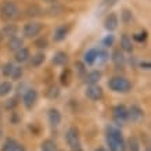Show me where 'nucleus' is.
Here are the masks:
<instances>
[{
  "mask_svg": "<svg viewBox=\"0 0 151 151\" xmlns=\"http://www.w3.org/2000/svg\"><path fill=\"white\" fill-rule=\"evenodd\" d=\"M94 151H107V150H105V148H103V147H99V148H96Z\"/></svg>",
  "mask_w": 151,
  "mask_h": 151,
  "instance_id": "41",
  "label": "nucleus"
},
{
  "mask_svg": "<svg viewBox=\"0 0 151 151\" xmlns=\"http://www.w3.org/2000/svg\"><path fill=\"white\" fill-rule=\"evenodd\" d=\"M65 139H67V143L72 151H83L82 146H81V134H79L78 128H75V126L69 128L67 130Z\"/></svg>",
  "mask_w": 151,
  "mask_h": 151,
  "instance_id": "4",
  "label": "nucleus"
},
{
  "mask_svg": "<svg viewBox=\"0 0 151 151\" xmlns=\"http://www.w3.org/2000/svg\"><path fill=\"white\" fill-rule=\"evenodd\" d=\"M129 150L130 151H140V143L136 137L129 139Z\"/></svg>",
  "mask_w": 151,
  "mask_h": 151,
  "instance_id": "32",
  "label": "nucleus"
},
{
  "mask_svg": "<svg viewBox=\"0 0 151 151\" xmlns=\"http://www.w3.org/2000/svg\"><path fill=\"white\" fill-rule=\"evenodd\" d=\"M47 118H49V124L51 126H58L61 124V114L57 108H51L49 110V114H47Z\"/></svg>",
  "mask_w": 151,
  "mask_h": 151,
  "instance_id": "20",
  "label": "nucleus"
},
{
  "mask_svg": "<svg viewBox=\"0 0 151 151\" xmlns=\"http://www.w3.org/2000/svg\"><path fill=\"white\" fill-rule=\"evenodd\" d=\"M146 151H150V148H148V147H147V148H146Z\"/></svg>",
  "mask_w": 151,
  "mask_h": 151,
  "instance_id": "42",
  "label": "nucleus"
},
{
  "mask_svg": "<svg viewBox=\"0 0 151 151\" xmlns=\"http://www.w3.org/2000/svg\"><path fill=\"white\" fill-rule=\"evenodd\" d=\"M42 29H43V24L37 22V21H29V22H27L24 25L22 33L25 37L32 39V37H36L40 35Z\"/></svg>",
  "mask_w": 151,
  "mask_h": 151,
  "instance_id": "5",
  "label": "nucleus"
},
{
  "mask_svg": "<svg viewBox=\"0 0 151 151\" xmlns=\"http://www.w3.org/2000/svg\"><path fill=\"white\" fill-rule=\"evenodd\" d=\"M45 3H49V4H54V3H57V0H43Z\"/></svg>",
  "mask_w": 151,
  "mask_h": 151,
  "instance_id": "40",
  "label": "nucleus"
},
{
  "mask_svg": "<svg viewBox=\"0 0 151 151\" xmlns=\"http://www.w3.org/2000/svg\"><path fill=\"white\" fill-rule=\"evenodd\" d=\"M57 151H63V150H57Z\"/></svg>",
  "mask_w": 151,
  "mask_h": 151,
  "instance_id": "45",
  "label": "nucleus"
},
{
  "mask_svg": "<svg viewBox=\"0 0 151 151\" xmlns=\"http://www.w3.org/2000/svg\"><path fill=\"white\" fill-rule=\"evenodd\" d=\"M13 90V85L9 81H4V82H0V97H4L7 94H10Z\"/></svg>",
  "mask_w": 151,
  "mask_h": 151,
  "instance_id": "25",
  "label": "nucleus"
},
{
  "mask_svg": "<svg viewBox=\"0 0 151 151\" xmlns=\"http://www.w3.org/2000/svg\"><path fill=\"white\" fill-rule=\"evenodd\" d=\"M108 87L115 93H129L132 90V82L125 76H112L108 81Z\"/></svg>",
  "mask_w": 151,
  "mask_h": 151,
  "instance_id": "2",
  "label": "nucleus"
},
{
  "mask_svg": "<svg viewBox=\"0 0 151 151\" xmlns=\"http://www.w3.org/2000/svg\"><path fill=\"white\" fill-rule=\"evenodd\" d=\"M112 118H114L115 124L122 126L125 122H128V108L124 104L115 105L112 110Z\"/></svg>",
  "mask_w": 151,
  "mask_h": 151,
  "instance_id": "6",
  "label": "nucleus"
},
{
  "mask_svg": "<svg viewBox=\"0 0 151 151\" xmlns=\"http://www.w3.org/2000/svg\"><path fill=\"white\" fill-rule=\"evenodd\" d=\"M69 31H71V27H69V25H60V27H57L54 31V35H53L54 42L65 40L67 36L69 35Z\"/></svg>",
  "mask_w": 151,
  "mask_h": 151,
  "instance_id": "11",
  "label": "nucleus"
},
{
  "mask_svg": "<svg viewBox=\"0 0 151 151\" xmlns=\"http://www.w3.org/2000/svg\"><path fill=\"white\" fill-rule=\"evenodd\" d=\"M105 140L107 144L110 147L111 151H125L126 150V144H125L122 132L115 126H108L107 132H105Z\"/></svg>",
  "mask_w": 151,
  "mask_h": 151,
  "instance_id": "1",
  "label": "nucleus"
},
{
  "mask_svg": "<svg viewBox=\"0 0 151 151\" xmlns=\"http://www.w3.org/2000/svg\"><path fill=\"white\" fill-rule=\"evenodd\" d=\"M71 79H72V72H71V69L69 68H65L61 75H60V83L63 85V86H68L69 83H71Z\"/></svg>",
  "mask_w": 151,
  "mask_h": 151,
  "instance_id": "23",
  "label": "nucleus"
},
{
  "mask_svg": "<svg viewBox=\"0 0 151 151\" xmlns=\"http://www.w3.org/2000/svg\"><path fill=\"white\" fill-rule=\"evenodd\" d=\"M101 72L100 71H97V69H93L90 72L86 73V76H85V82L89 85V86H92V85H97V83L100 82L101 79Z\"/></svg>",
  "mask_w": 151,
  "mask_h": 151,
  "instance_id": "17",
  "label": "nucleus"
},
{
  "mask_svg": "<svg viewBox=\"0 0 151 151\" xmlns=\"http://www.w3.org/2000/svg\"><path fill=\"white\" fill-rule=\"evenodd\" d=\"M119 25V18L115 13H110L104 18V28L108 32H114Z\"/></svg>",
  "mask_w": 151,
  "mask_h": 151,
  "instance_id": "10",
  "label": "nucleus"
},
{
  "mask_svg": "<svg viewBox=\"0 0 151 151\" xmlns=\"http://www.w3.org/2000/svg\"><path fill=\"white\" fill-rule=\"evenodd\" d=\"M14 67H15V65H14L11 61L6 63V64L1 67V75H3V76H6V78H10V76H11V73H13Z\"/></svg>",
  "mask_w": 151,
  "mask_h": 151,
  "instance_id": "28",
  "label": "nucleus"
},
{
  "mask_svg": "<svg viewBox=\"0 0 151 151\" xmlns=\"http://www.w3.org/2000/svg\"><path fill=\"white\" fill-rule=\"evenodd\" d=\"M42 10L40 7H37V6H32V7H29L28 9V15H32V17H35V15H40Z\"/></svg>",
  "mask_w": 151,
  "mask_h": 151,
  "instance_id": "36",
  "label": "nucleus"
},
{
  "mask_svg": "<svg viewBox=\"0 0 151 151\" xmlns=\"http://www.w3.org/2000/svg\"><path fill=\"white\" fill-rule=\"evenodd\" d=\"M19 10H18V6L14 3L13 0H6L0 4V17L3 21H13L17 15H18Z\"/></svg>",
  "mask_w": 151,
  "mask_h": 151,
  "instance_id": "3",
  "label": "nucleus"
},
{
  "mask_svg": "<svg viewBox=\"0 0 151 151\" xmlns=\"http://www.w3.org/2000/svg\"><path fill=\"white\" fill-rule=\"evenodd\" d=\"M24 46V39L19 36H14V37H10L9 42H7V49L10 51H18L19 49H22Z\"/></svg>",
  "mask_w": 151,
  "mask_h": 151,
  "instance_id": "15",
  "label": "nucleus"
},
{
  "mask_svg": "<svg viewBox=\"0 0 151 151\" xmlns=\"http://www.w3.org/2000/svg\"><path fill=\"white\" fill-rule=\"evenodd\" d=\"M132 18H133V14H132V11L129 9H124L122 10V13H121V19H122V22H125V24H129L130 21H132Z\"/></svg>",
  "mask_w": 151,
  "mask_h": 151,
  "instance_id": "30",
  "label": "nucleus"
},
{
  "mask_svg": "<svg viewBox=\"0 0 151 151\" xmlns=\"http://www.w3.org/2000/svg\"><path fill=\"white\" fill-rule=\"evenodd\" d=\"M67 63H68V54L63 50L55 51L54 55H53V64L57 65V67H64Z\"/></svg>",
  "mask_w": 151,
  "mask_h": 151,
  "instance_id": "16",
  "label": "nucleus"
},
{
  "mask_svg": "<svg viewBox=\"0 0 151 151\" xmlns=\"http://www.w3.org/2000/svg\"><path fill=\"white\" fill-rule=\"evenodd\" d=\"M0 134H1V126H0Z\"/></svg>",
  "mask_w": 151,
  "mask_h": 151,
  "instance_id": "43",
  "label": "nucleus"
},
{
  "mask_svg": "<svg viewBox=\"0 0 151 151\" xmlns=\"http://www.w3.org/2000/svg\"><path fill=\"white\" fill-rule=\"evenodd\" d=\"M144 116V111L137 107V105H132L130 108H128V121H133V122H137Z\"/></svg>",
  "mask_w": 151,
  "mask_h": 151,
  "instance_id": "14",
  "label": "nucleus"
},
{
  "mask_svg": "<svg viewBox=\"0 0 151 151\" xmlns=\"http://www.w3.org/2000/svg\"><path fill=\"white\" fill-rule=\"evenodd\" d=\"M73 67H75V72H76V75H78L79 78H85L86 76L87 68H86V65L83 64V61H76L73 64Z\"/></svg>",
  "mask_w": 151,
  "mask_h": 151,
  "instance_id": "24",
  "label": "nucleus"
},
{
  "mask_svg": "<svg viewBox=\"0 0 151 151\" xmlns=\"http://www.w3.org/2000/svg\"><path fill=\"white\" fill-rule=\"evenodd\" d=\"M58 96H60V87L55 86V85H51V86H49V89L46 90V97H47V99L54 100V99H57Z\"/></svg>",
  "mask_w": 151,
  "mask_h": 151,
  "instance_id": "27",
  "label": "nucleus"
},
{
  "mask_svg": "<svg viewBox=\"0 0 151 151\" xmlns=\"http://www.w3.org/2000/svg\"><path fill=\"white\" fill-rule=\"evenodd\" d=\"M114 40H115V37H114V35H107V36L103 39V46L104 47H111L112 45H114Z\"/></svg>",
  "mask_w": 151,
  "mask_h": 151,
  "instance_id": "35",
  "label": "nucleus"
},
{
  "mask_svg": "<svg viewBox=\"0 0 151 151\" xmlns=\"http://www.w3.org/2000/svg\"><path fill=\"white\" fill-rule=\"evenodd\" d=\"M14 58H15L17 63L22 64L25 61H29V58H31V51H29V49H27V47H22V49H19L18 51L14 53Z\"/></svg>",
  "mask_w": 151,
  "mask_h": 151,
  "instance_id": "18",
  "label": "nucleus"
},
{
  "mask_svg": "<svg viewBox=\"0 0 151 151\" xmlns=\"http://www.w3.org/2000/svg\"><path fill=\"white\" fill-rule=\"evenodd\" d=\"M0 32H1L3 36H7L10 39V37H14L18 35V27L15 24H6Z\"/></svg>",
  "mask_w": 151,
  "mask_h": 151,
  "instance_id": "21",
  "label": "nucleus"
},
{
  "mask_svg": "<svg viewBox=\"0 0 151 151\" xmlns=\"http://www.w3.org/2000/svg\"><path fill=\"white\" fill-rule=\"evenodd\" d=\"M111 61H112V64L115 65L116 69H122L126 64V57H125L124 51L121 49H114L111 53Z\"/></svg>",
  "mask_w": 151,
  "mask_h": 151,
  "instance_id": "9",
  "label": "nucleus"
},
{
  "mask_svg": "<svg viewBox=\"0 0 151 151\" xmlns=\"http://www.w3.org/2000/svg\"><path fill=\"white\" fill-rule=\"evenodd\" d=\"M37 97H39V94H37V92L35 89H28L27 92L24 93L22 103H24V105H25L27 110H32L33 107L36 105Z\"/></svg>",
  "mask_w": 151,
  "mask_h": 151,
  "instance_id": "7",
  "label": "nucleus"
},
{
  "mask_svg": "<svg viewBox=\"0 0 151 151\" xmlns=\"http://www.w3.org/2000/svg\"><path fill=\"white\" fill-rule=\"evenodd\" d=\"M40 150L42 151H57V144H55L54 140L51 139H47L40 144Z\"/></svg>",
  "mask_w": 151,
  "mask_h": 151,
  "instance_id": "26",
  "label": "nucleus"
},
{
  "mask_svg": "<svg viewBox=\"0 0 151 151\" xmlns=\"http://www.w3.org/2000/svg\"><path fill=\"white\" fill-rule=\"evenodd\" d=\"M1 151H25L22 144H19L17 140L9 137L6 139V142L1 146Z\"/></svg>",
  "mask_w": 151,
  "mask_h": 151,
  "instance_id": "12",
  "label": "nucleus"
},
{
  "mask_svg": "<svg viewBox=\"0 0 151 151\" xmlns=\"http://www.w3.org/2000/svg\"><path fill=\"white\" fill-rule=\"evenodd\" d=\"M85 96L92 101H99L103 99L104 92H103L101 86H99V85H92V86H87L86 92H85Z\"/></svg>",
  "mask_w": 151,
  "mask_h": 151,
  "instance_id": "8",
  "label": "nucleus"
},
{
  "mask_svg": "<svg viewBox=\"0 0 151 151\" xmlns=\"http://www.w3.org/2000/svg\"><path fill=\"white\" fill-rule=\"evenodd\" d=\"M108 58H110V54H108L105 50H100V49H99V55H97V61H99V64H104Z\"/></svg>",
  "mask_w": 151,
  "mask_h": 151,
  "instance_id": "34",
  "label": "nucleus"
},
{
  "mask_svg": "<svg viewBox=\"0 0 151 151\" xmlns=\"http://www.w3.org/2000/svg\"><path fill=\"white\" fill-rule=\"evenodd\" d=\"M45 61H46V54H45L43 51H37L36 54L31 55V58H29L31 67H33V68H37V67L43 65V63H45Z\"/></svg>",
  "mask_w": 151,
  "mask_h": 151,
  "instance_id": "19",
  "label": "nucleus"
},
{
  "mask_svg": "<svg viewBox=\"0 0 151 151\" xmlns=\"http://www.w3.org/2000/svg\"><path fill=\"white\" fill-rule=\"evenodd\" d=\"M17 104H18L17 99H10V100L6 101V108H7V110H13V108L17 107Z\"/></svg>",
  "mask_w": 151,
  "mask_h": 151,
  "instance_id": "37",
  "label": "nucleus"
},
{
  "mask_svg": "<svg viewBox=\"0 0 151 151\" xmlns=\"http://www.w3.org/2000/svg\"><path fill=\"white\" fill-rule=\"evenodd\" d=\"M22 75H24V69L21 65H18V67H14L13 73H11L10 78L13 79V81H19V79L22 78Z\"/></svg>",
  "mask_w": 151,
  "mask_h": 151,
  "instance_id": "29",
  "label": "nucleus"
},
{
  "mask_svg": "<svg viewBox=\"0 0 151 151\" xmlns=\"http://www.w3.org/2000/svg\"><path fill=\"white\" fill-rule=\"evenodd\" d=\"M0 119H1V112H0Z\"/></svg>",
  "mask_w": 151,
  "mask_h": 151,
  "instance_id": "44",
  "label": "nucleus"
},
{
  "mask_svg": "<svg viewBox=\"0 0 151 151\" xmlns=\"http://www.w3.org/2000/svg\"><path fill=\"white\" fill-rule=\"evenodd\" d=\"M116 1H118V0H103V4H104L105 7H112V6L116 4Z\"/></svg>",
  "mask_w": 151,
  "mask_h": 151,
  "instance_id": "38",
  "label": "nucleus"
},
{
  "mask_svg": "<svg viewBox=\"0 0 151 151\" xmlns=\"http://www.w3.org/2000/svg\"><path fill=\"white\" fill-rule=\"evenodd\" d=\"M121 50L124 53H133V45H132V39L128 33H124L121 37Z\"/></svg>",
  "mask_w": 151,
  "mask_h": 151,
  "instance_id": "22",
  "label": "nucleus"
},
{
  "mask_svg": "<svg viewBox=\"0 0 151 151\" xmlns=\"http://www.w3.org/2000/svg\"><path fill=\"white\" fill-rule=\"evenodd\" d=\"M140 68H142V69H146V71H148V69L151 68V64L148 63V61H142V63H140Z\"/></svg>",
  "mask_w": 151,
  "mask_h": 151,
  "instance_id": "39",
  "label": "nucleus"
},
{
  "mask_svg": "<svg viewBox=\"0 0 151 151\" xmlns=\"http://www.w3.org/2000/svg\"><path fill=\"white\" fill-rule=\"evenodd\" d=\"M35 46H36L37 49L43 50V49H46V47L49 46V42H47L46 37H37L36 40H35Z\"/></svg>",
  "mask_w": 151,
  "mask_h": 151,
  "instance_id": "33",
  "label": "nucleus"
},
{
  "mask_svg": "<svg viewBox=\"0 0 151 151\" xmlns=\"http://www.w3.org/2000/svg\"><path fill=\"white\" fill-rule=\"evenodd\" d=\"M97 55H99V49L92 47L85 53L83 55V64L85 65H94L97 63Z\"/></svg>",
  "mask_w": 151,
  "mask_h": 151,
  "instance_id": "13",
  "label": "nucleus"
},
{
  "mask_svg": "<svg viewBox=\"0 0 151 151\" xmlns=\"http://www.w3.org/2000/svg\"><path fill=\"white\" fill-rule=\"evenodd\" d=\"M130 39H133L134 42H139V43H144L147 39V32L146 31H142V32H139V33H134V35H132Z\"/></svg>",
  "mask_w": 151,
  "mask_h": 151,
  "instance_id": "31",
  "label": "nucleus"
}]
</instances>
